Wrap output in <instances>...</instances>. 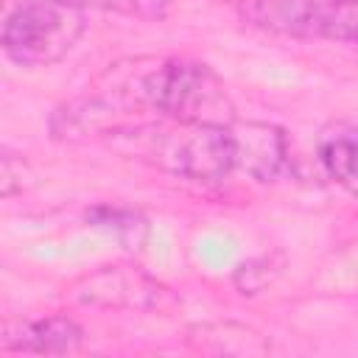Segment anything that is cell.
Listing matches in <instances>:
<instances>
[{"instance_id": "obj_9", "label": "cell", "mask_w": 358, "mask_h": 358, "mask_svg": "<svg viewBox=\"0 0 358 358\" xmlns=\"http://www.w3.org/2000/svg\"><path fill=\"white\" fill-rule=\"evenodd\" d=\"M187 344L204 352L218 355H263L268 352V341L238 322H201L187 330Z\"/></svg>"}, {"instance_id": "obj_4", "label": "cell", "mask_w": 358, "mask_h": 358, "mask_svg": "<svg viewBox=\"0 0 358 358\" xmlns=\"http://www.w3.org/2000/svg\"><path fill=\"white\" fill-rule=\"evenodd\" d=\"M235 11L274 36L358 45V0H235Z\"/></svg>"}, {"instance_id": "obj_1", "label": "cell", "mask_w": 358, "mask_h": 358, "mask_svg": "<svg viewBox=\"0 0 358 358\" xmlns=\"http://www.w3.org/2000/svg\"><path fill=\"white\" fill-rule=\"evenodd\" d=\"M126 67L140 103L159 120L187 126H229L238 120L224 78L199 59L143 56L129 59Z\"/></svg>"}, {"instance_id": "obj_10", "label": "cell", "mask_w": 358, "mask_h": 358, "mask_svg": "<svg viewBox=\"0 0 358 358\" xmlns=\"http://www.w3.org/2000/svg\"><path fill=\"white\" fill-rule=\"evenodd\" d=\"M87 224L95 229L109 232L115 241H120L126 249H143L148 241V218L131 207L120 204H92L84 213Z\"/></svg>"}, {"instance_id": "obj_5", "label": "cell", "mask_w": 358, "mask_h": 358, "mask_svg": "<svg viewBox=\"0 0 358 358\" xmlns=\"http://www.w3.org/2000/svg\"><path fill=\"white\" fill-rule=\"evenodd\" d=\"M67 299L106 310H154L168 299V288L134 263L98 266L67 285Z\"/></svg>"}, {"instance_id": "obj_11", "label": "cell", "mask_w": 358, "mask_h": 358, "mask_svg": "<svg viewBox=\"0 0 358 358\" xmlns=\"http://www.w3.org/2000/svg\"><path fill=\"white\" fill-rule=\"evenodd\" d=\"M280 268H282V260H277L274 255H257V257L243 260L235 268L232 282H235V288L241 294H249L252 296V294H260L266 285H271L274 277L280 274Z\"/></svg>"}, {"instance_id": "obj_8", "label": "cell", "mask_w": 358, "mask_h": 358, "mask_svg": "<svg viewBox=\"0 0 358 358\" xmlns=\"http://www.w3.org/2000/svg\"><path fill=\"white\" fill-rule=\"evenodd\" d=\"M316 159L322 171L358 199V126L347 120L327 123L316 137Z\"/></svg>"}, {"instance_id": "obj_3", "label": "cell", "mask_w": 358, "mask_h": 358, "mask_svg": "<svg viewBox=\"0 0 358 358\" xmlns=\"http://www.w3.org/2000/svg\"><path fill=\"white\" fill-rule=\"evenodd\" d=\"M87 31V8L78 0H22L3 22L0 45L8 62L25 70L62 62Z\"/></svg>"}, {"instance_id": "obj_2", "label": "cell", "mask_w": 358, "mask_h": 358, "mask_svg": "<svg viewBox=\"0 0 358 358\" xmlns=\"http://www.w3.org/2000/svg\"><path fill=\"white\" fill-rule=\"evenodd\" d=\"M129 157H137L171 176L218 185L238 171V143L229 126H187L173 120H148L109 140Z\"/></svg>"}, {"instance_id": "obj_13", "label": "cell", "mask_w": 358, "mask_h": 358, "mask_svg": "<svg viewBox=\"0 0 358 358\" xmlns=\"http://www.w3.org/2000/svg\"><path fill=\"white\" fill-rule=\"evenodd\" d=\"M34 185V171L28 165V159L11 148H3L0 154V196L11 199L22 190H28Z\"/></svg>"}, {"instance_id": "obj_12", "label": "cell", "mask_w": 358, "mask_h": 358, "mask_svg": "<svg viewBox=\"0 0 358 358\" xmlns=\"http://www.w3.org/2000/svg\"><path fill=\"white\" fill-rule=\"evenodd\" d=\"M84 8L115 11L143 22H162L171 14V0H78Z\"/></svg>"}, {"instance_id": "obj_7", "label": "cell", "mask_w": 358, "mask_h": 358, "mask_svg": "<svg viewBox=\"0 0 358 358\" xmlns=\"http://www.w3.org/2000/svg\"><path fill=\"white\" fill-rule=\"evenodd\" d=\"M84 344V327L67 313L31 316L8 322L3 330V350L34 355H70Z\"/></svg>"}, {"instance_id": "obj_6", "label": "cell", "mask_w": 358, "mask_h": 358, "mask_svg": "<svg viewBox=\"0 0 358 358\" xmlns=\"http://www.w3.org/2000/svg\"><path fill=\"white\" fill-rule=\"evenodd\" d=\"M238 143V171L260 185L277 182L291 168L288 134L263 120H235L232 123Z\"/></svg>"}]
</instances>
